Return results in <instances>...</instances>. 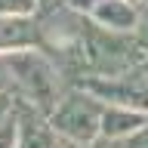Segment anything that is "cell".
Instances as JSON below:
<instances>
[{
    "label": "cell",
    "instance_id": "1",
    "mask_svg": "<svg viewBox=\"0 0 148 148\" xmlns=\"http://www.w3.org/2000/svg\"><path fill=\"white\" fill-rule=\"evenodd\" d=\"M6 62H9L16 96L28 105H34L37 111H43V114H49L59 105V99L65 96V90L71 86V80L59 68V62L43 46L6 53Z\"/></svg>",
    "mask_w": 148,
    "mask_h": 148
},
{
    "label": "cell",
    "instance_id": "2",
    "mask_svg": "<svg viewBox=\"0 0 148 148\" xmlns=\"http://www.w3.org/2000/svg\"><path fill=\"white\" fill-rule=\"evenodd\" d=\"M102 111H105V102L92 90H86L83 83H71L46 117L59 139L92 145L102 136Z\"/></svg>",
    "mask_w": 148,
    "mask_h": 148
},
{
    "label": "cell",
    "instance_id": "3",
    "mask_svg": "<svg viewBox=\"0 0 148 148\" xmlns=\"http://www.w3.org/2000/svg\"><path fill=\"white\" fill-rule=\"evenodd\" d=\"M71 6L108 31L133 34L139 22V6H133L130 0H71Z\"/></svg>",
    "mask_w": 148,
    "mask_h": 148
},
{
    "label": "cell",
    "instance_id": "4",
    "mask_svg": "<svg viewBox=\"0 0 148 148\" xmlns=\"http://www.w3.org/2000/svg\"><path fill=\"white\" fill-rule=\"evenodd\" d=\"M43 46V28L37 16H0V56Z\"/></svg>",
    "mask_w": 148,
    "mask_h": 148
},
{
    "label": "cell",
    "instance_id": "5",
    "mask_svg": "<svg viewBox=\"0 0 148 148\" xmlns=\"http://www.w3.org/2000/svg\"><path fill=\"white\" fill-rule=\"evenodd\" d=\"M59 136L49 127V117L34 105L18 99V145L16 148H56Z\"/></svg>",
    "mask_w": 148,
    "mask_h": 148
},
{
    "label": "cell",
    "instance_id": "6",
    "mask_svg": "<svg viewBox=\"0 0 148 148\" xmlns=\"http://www.w3.org/2000/svg\"><path fill=\"white\" fill-rule=\"evenodd\" d=\"M148 127V114L136 108H127V105H108L105 102V111H102V136L105 142H123V139H133L136 133Z\"/></svg>",
    "mask_w": 148,
    "mask_h": 148
},
{
    "label": "cell",
    "instance_id": "7",
    "mask_svg": "<svg viewBox=\"0 0 148 148\" xmlns=\"http://www.w3.org/2000/svg\"><path fill=\"white\" fill-rule=\"evenodd\" d=\"M0 16H37V0H0Z\"/></svg>",
    "mask_w": 148,
    "mask_h": 148
},
{
    "label": "cell",
    "instance_id": "8",
    "mask_svg": "<svg viewBox=\"0 0 148 148\" xmlns=\"http://www.w3.org/2000/svg\"><path fill=\"white\" fill-rule=\"evenodd\" d=\"M16 145H18V111L16 117L0 123V148H16Z\"/></svg>",
    "mask_w": 148,
    "mask_h": 148
},
{
    "label": "cell",
    "instance_id": "9",
    "mask_svg": "<svg viewBox=\"0 0 148 148\" xmlns=\"http://www.w3.org/2000/svg\"><path fill=\"white\" fill-rule=\"evenodd\" d=\"M133 34H136V40L142 43V49L148 53V0L139 6V22H136V31H133Z\"/></svg>",
    "mask_w": 148,
    "mask_h": 148
},
{
    "label": "cell",
    "instance_id": "10",
    "mask_svg": "<svg viewBox=\"0 0 148 148\" xmlns=\"http://www.w3.org/2000/svg\"><path fill=\"white\" fill-rule=\"evenodd\" d=\"M16 111H18V96L16 92H0V123L16 117Z\"/></svg>",
    "mask_w": 148,
    "mask_h": 148
},
{
    "label": "cell",
    "instance_id": "11",
    "mask_svg": "<svg viewBox=\"0 0 148 148\" xmlns=\"http://www.w3.org/2000/svg\"><path fill=\"white\" fill-rule=\"evenodd\" d=\"M65 6H71V0H37V18L53 16V12H59Z\"/></svg>",
    "mask_w": 148,
    "mask_h": 148
},
{
    "label": "cell",
    "instance_id": "12",
    "mask_svg": "<svg viewBox=\"0 0 148 148\" xmlns=\"http://www.w3.org/2000/svg\"><path fill=\"white\" fill-rule=\"evenodd\" d=\"M0 92H16L12 90V74H9L6 56H0Z\"/></svg>",
    "mask_w": 148,
    "mask_h": 148
},
{
    "label": "cell",
    "instance_id": "13",
    "mask_svg": "<svg viewBox=\"0 0 148 148\" xmlns=\"http://www.w3.org/2000/svg\"><path fill=\"white\" fill-rule=\"evenodd\" d=\"M56 148H102V145H99V142L86 145V142H71V139H59V142H56Z\"/></svg>",
    "mask_w": 148,
    "mask_h": 148
},
{
    "label": "cell",
    "instance_id": "14",
    "mask_svg": "<svg viewBox=\"0 0 148 148\" xmlns=\"http://www.w3.org/2000/svg\"><path fill=\"white\" fill-rule=\"evenodd\" d=\"M133 142H136L139 148H148V127L142 130V133H136V136H133Z\"/></svg>",
    "mask_w": 148,
    "mask_h": 148
},
{
    "label": "cell",
    "instance_id": "15",
    "mask_svg": "<svg viewBox=\"0 0 148 148\" xmlns=\"http://www.w3.org/2000/svg\"><path fill=\"white\" fill-rule=\"evenodd\" d=\"M130 3H133V6H142V3H145V0H130Z\"/></svg>",
    "mask_w": 148,
    "mask_h": 148
},
{
    "label": "cell",
    "instance_id": "16",
    "mask_svg": "<svg viewBox=\"0 0 148 148\" xmlns=\"http://www.w3.org/2000/svg\"><path fill=\"white\" fill-rule=\"evenodd\" d=\"M142 71H145V74H148V62H145V65H142Z\"/></svg>",
    "mask_w": 148,
    "mask_h": 148
}]
</instances>
